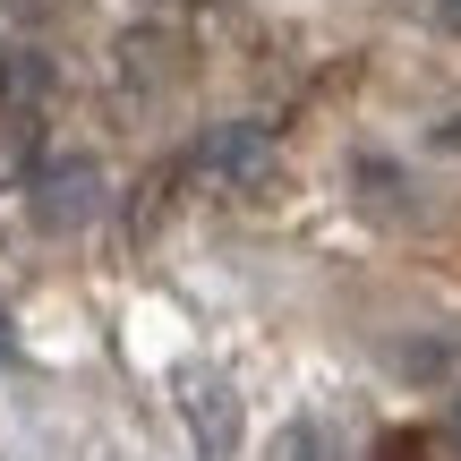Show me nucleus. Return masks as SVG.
<instances>
[{"instance_id":"nucleus-6","label":"nucleus","mask_w":461,"mask_h":461,"mask_svg":"<svg viewBox=\"0 0 461 461\" xmlns=\"http://www.w3.org/2000/svg\"><path fill=\"white\" fill-rule=\"evenodd\" d=\"M436 154H461V112L445 120V129H436Z\"/></svg>"},{"instance_id":"nucleus-2","label":"nucleus","mask_w":461,"mask_h":461,"mask_svg":"<svg viewBox=\"0 0 461 461\" xmlns=\"http://www.w3.org/2000/svg\"><path fill=\"white\" fill-rule=\"evenodd\" d=\"M95 214H103V171L86 163V154L43 163V180H34V222H43V230H77Z\"/></svg>"},{"instance_id":"nucleus-1","label":"nucleus","mask_w":461,"mask_h":461,"mask_svg":"<svg viewBox=\"0 0 461 461\" xmlns=\"http://www.w3.org/2000/svg\"><path fill=\"white\" fill-rule=\"evenodd\" d=\"M171 402H180L188 436H197V461H230L240 453V393L214 376V367H171Z\"/></svg>"},{"instance_id":"nucleus-7","label":"nucleus","mask_w":461,"mask_h":461,"mask_svg":"<svg viewBox=\"0 0 461 461\" xmlns=\"http://www.w3.org/2000/svg\"><path fill=\"white\" fill-rule=\"evenodd\" d=\"M9 350H17V333H9V308H0V367H9Z\"/></svg>"},{"instance_id":"nucleus-5","label":"nucleus","mask_w":461,"mask_h":461,"mask_svg":"<svg viewBox=\"0 0 461 461\" xmlns=\"http://www.w3.org/2000/svg\"><path fill=\"white\" fill-rule=\"evenodd\" d=\"M384 461H428V445H419V436H402V445H384Z\"/></svg>"},{"instance_id":"nucleus-4","label":"nucleus","mask_w":461,"mask_h":461,"mask_svg":"<svg viewBox=\"0 0 461 461\" xmlns=\"http://www.w3.org/2000/svg\"><path fill=\"white\" fill-rule=\"evenodd\" d=\"M274 461H333V436L316 428V419H291V428H282V445H274Z\"/></svg>"},{"instance_id":"nucleus-3","label":"nucleus","mask_w":461,"mask_h":461,"mask_svg":"<svg viewBox=\"0 0 461 461\" xmlns=\"http://www.w3.org/2000/svg\"><path fill=\"white\" fill-rule=\"evenodd\" d=\"M265 163H274V137H265L257 120H222V129L197 137V171H205V180H222V188L265 180Z\"/></svg>"}]
</instances>
